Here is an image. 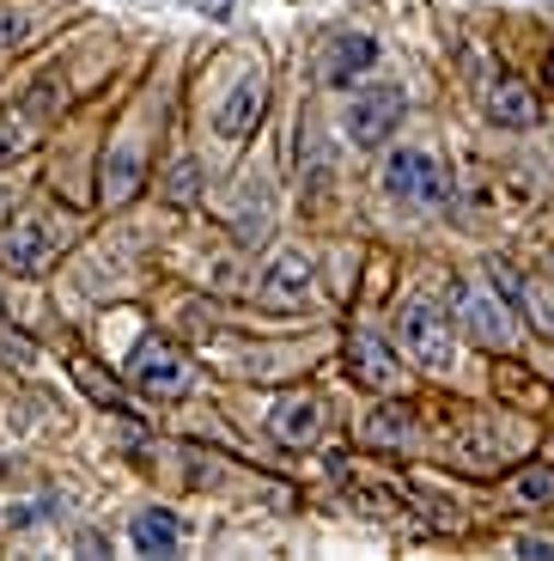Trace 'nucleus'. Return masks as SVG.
I'll return each mask as SVG.
<instances>
[{"mask_svg": "<svg viewBox=\"0 0 554 561\" xmlns=\"http://www.w3.org/2000/svg\"><path fill=\"white\" fill-rule=\"evenodd\" d=\"M445 458L458 463V470H475V477H494V470H506V463L518 458V446H506V439L494 434V421H470L451 446H445Z\"/></svg>", "mask_w": 554, "mask_h": 561, "instance_id": "obj_9", "label": "nucleus"}, {"mask_svg": "<svg viewBox=\"0 0 554 561\" xmlns=\"http://www.w3.org/2000/svg\"><path fill=\"white\" fill-rule=\"evenodd\" d=\"M366 68H378V43L366 31H335L323 43V80L330 85H354Z\"/></svg>", "mask_w": 554, "mask_h": 561, "instance_id": "obj_12", "label": "nucleus"}, {"mask_svg": "<svg viewBox=\"0 0 554 561\" xmlns=\"http://www.w3.org/2000/svg\"><path fill=\"white\" fill-rule=\"evenodd\" d=\"M402 348L415 354L427 373H445L451 366V354H458V330H451V311L439 306V299H408V311H402Z\"/></svg>", "mask_w": 554, "mask_h": 561, "instance_id": "obj_4", "label": "nucleus"}, {"mask_svg": "<svg viewBox=\"0 0 554 561\" xmlns=\"http://www.w3.org/2000/svg\"><path fill=\"white\" fill-rule=\"evenodd\" d=\"M128 373H135V385H140L147 397H165V403H171V397H189V391H195L189 354H183L171 336H159V330L135 342V354H128Z\"/></svg>", "mask_w": 554, "mask_h": 561, "instance_id": "obj_1", "label": "nucleus"}, {"mask_svg": "<svg viewBox=\"0 0 554 561\" xmlns=\"http://www.w3.org/2000/svg\"><path fill=\"white\" fill-rule=\"evenodd\" d=\"M201 7H208V13H232L238 0H201Z\"/></svg>", "mask_w": 554, "mask_h": 561, "instance_id": "obj_25", "label": "nucleus"}, {"mask_svg": "<svg viewBox=\"0 0 554 561\" xmlns=\"http://www.w3.org/2000/svg\"><path fill=\"white\" fill-rule=\"evenodd\" d=\"M518 556H536V561H549V556H554V543H549V537H518Z\"/></svg>", "mask_w": 554, "mask_h": 561, "instance_id": "obj_24", "label": "nucleus"}, {"mask_svg": "<svg viewBox=\"0 0 554 561\" xmlns=\"http://www.w3.org/2000/svg\"><path fill=\"white\" fill-rule=\"evenodd\" d=\"M140 178H147V165H140V147H135V140H116L111 159H104V190H97V196L116 208V202H128V196L140 190Z\"/></svg>", "mask_w": 554, "mask_h": 561, "instance_id": "obj_15", "label": "nucleus"}, {"mask_svg": "<svg viewBox=\"0 0 554 561\" xmlns=\"http://www.w3.org/2000/svg\"><path fill=\"white\" fill-rule=\"evenodd\" d=\"M61 256V226L49 220L43 208L19 214V220L0 226V268H13V275H37Z\"/></svg>", "mask_w": 554, "mask_h": 561, "instance_id": "obj_2", "label": "nucleus"}, {"mask_svg": "<svg viewBox=\"0 0 554 561\" xmlns=\"http://www.w3.org/2000/svg\"><path fill=\"white\" fill-rule=\"evenodd\" d=\"M487 116H494L499 128H536L542 123V104H536V92H530L524 80H494L487 85Z\"/></svg>", "mask_w": 554, "mask_h": 561, "instance_id": "obj_14", "label": "nucleus"}, {"mask_svg": "<svg viewBox=\"0 0 554 561\" xmlns=\"http://www.w3.org/2000/svg\"><path fill=\"white\" fill-rule=\"evenodd\" d=\"M549 85H554V49H549Z\"/></svg>", "mask_w": 554, "mask_h": 561, "instance_id": "obj_27", "label": "nucleus"}, {"mask_svg": "<svg viewBox=\"0 0 554 561\" xmlns=\"http://www.w3.org/2000/svg\"><path fill=\"white\" fill-rule=\"evenodd\" d=\"M268 434L280 439V446H318L323 434V403L311 391H287L275 409H268Z\"/></svg>", "mask_w": 554, "mask_h": 561, "instance_id": "obj_10", "label": "nucleus"}, {"mask_svg": "<svg viewBox=\"0 0 554 561\" xmlns=\"http://www.w3.org/2000/svg\"><path fill=\"white\" fill-rule=\"evenodd\" d=\"M402 111H408L402 85H366L360 99L347 104V140H354V147H384V140L396 135Z\"/></svg>", "mask_w": 554, "mask_h": 561, "instance_id": "obj_5", "label": "nucleus"}, {"mask_svg": "<svg viewBox=\"0 0 554 561\" xmlns=\"http://www.w3.org/2000/svg\"><path fill=\"white\" fill-rule=\"evenodd\" d=\"M549 287H554V275H549Z\"/></svg>", "mask_w": 554, "mask_h": 561, "instance_id": "obj_28", "label": "nucleus"}, {"mask_svg": "<svg viewBox=\"0 0 554 561\" xmlns=\"http://www.w3.org/2000/svg\"><path fill=\"white\" fill-rule=\"evenodd\" d=\"M311 280H318V263H311L299 244H280V251L263 263L256 294H263V306H305V299H311Z\"/></svg>", "mask_w": 554, "mask_h": 561, "instance_id": "obj_6", "label": "nucleus"}, {"mask_svg": "<svg viewBox=\"0 0 554 561\" xmlns=\"http://www.w3.org/2000/svg\"><path fill=\"white\" fill-rule=\"evenodd\" d=\"M263 111H268V80L263 73H244V80L220 99V111H213V135L220 140H250L256 123H263Z\"/></svg>", "mask_w": 554, "mask_h": 561, "instance_id": "obj_8", "label": "nucleus"}, {"mask_svg": "<svg viewBox=\"0 0 554 561\" xmlns=\"http://www.w3.org/2000/svg\"><path fill=\"white\" fill-rule=\"evenodd\" d=\"M49 25L37 0H0V56H19L25 43H37V31Z\"/></svg>", "mask_w": 554, "mask_h": 561, "instance_id": "obj_16", "label": "nucleus"}, {"mask_svg": "<svg viewBox=\"0 0 554 561\" xmlns=\"http://www.w3.org/2000/svg\"><path fill=\"white\" fill-rule=\"evenodd\" d=\"M415 434H420L415 403H378L372 415H366V427H360V439L372 451H384V458H402V451L415 446Z\"/></svg>", "mask_w": 554, "mask_h": 561, "instance_id": "obj_11", "label": "nucleus"}, {"mask_svg": "<svg viewBox=\"0 0 554 561\" xmlns=\"http://www.w3.org/2000/svg\"><path fill=\"white\" fill-rule=\"evenodd\" d=\"M487 275H494V287H499L506 299H512V306L524 299V275H518V268L506 263V256H494V263H487Z\"/></svg>", "mask_w": 554, "mask_h": 561, "instance_id": "obj_23", "label": "nucleus"}, {"mask_svg": "<svg viewBox=\"0 0 554 561\" xmlns=\"http://www.w3.org/2000/svg\"><path fill=\"white\" fill-rule=\"evenodd\" d=\"M195 196H201V165L183 153L177 165H171V178H165V202L171 208H195Z\"/></svg>", "mask_w": 554, "mask_h": 561, "instance_id": "obj_21", "label": "nucleus"}, {"mask_svg": "<svg viewBox=\"0 0 554 561\" xmlns=\"http://www.w3.org/2000/svg\"><path fill=\"white\" fill-rule=\"evenodd\" d=\"M512 501H518V506H549V501H554V470H549V463H530V470H518V477H512Z\"/></svg>", "mask_w": 554, "mask_h": 561, "instance_id": "obj_20", "label": "nucleus"}, {"mask_svg": "<svg viewBox=\"0 0 554 561\" xmlns=\"http://www.w3.org/2000/svg\"><path fill=\"white\" fill-rule=\"evenodd\" d=\"M128 537H135L140 556H171L183 531H177V513H165V506H147V513L135 519V531H128Z\"/></svg>", "mask_w": 554, "mask_h": 561, "instance_id": "obj_18", "label": "nucleus"}, {"mask_svg": "<svg viewBox=\"0 0 554 561\" xmlns=\"http://www.w3.org/2000/svg\"><path fill=\"white\" fill-rule=\"evenodd\" d=\"M73 379H80V391L92 397L97 409H128V391H123V385H116L97 360H73Z\"/></svg>", "mask_w": 554, "mask_h": 561, "instance_id": "obj_19", "label": "nucleus"}, {"mask_svg": "<svg viewBox=\"0 0 554 561\" xmlns=\"http://www.w3.org/2000/svg\"><path fill=\"white\" fill-rule=\"evenodd\" d=\"M347 373L360 385H372V391H390V385H396V354H390L384 336L354 330V336H347Z\"/></svg>", "mask_w": 554, "mask_h": 561, "instance_id": "obj_13", "label": "nucleus"}, {"mask_svg": "<svg viewBox=\"0 0 554 561\" xmlns=\"http://www.w3.org/2000/svg\"><path fill=\"white\" fill-rule=\"evenodd\" d=\"M458 323L482 342V348H512V336H518L506 299H494L487 287H458Z\"/></svg>", "mask_w": 554, "mask_h": 561, "instance_id": "obj_7", "label": "nucleus"}, {"mask_svg": "<svg viewBox=\"0 0 554 561\" xmlns=\"http://www.w3.org/2000/svg\"><path fill=\"white\" fill-rule=\"evenodd\" d=\"M384 190L396 202H408V208H445V202H451V178H445V165L427 153V147H402V153H390Z\"/></svg>", "mask_w": 554, "mask_h": 561, "instance_id": "obj_3", "label": "nucleus"}, {"mask_svg": "<svg viewBox=\"0 0 554 561\" xmlns=\"http://www.w3.org/2000/svg\"><path fill=\"white\" fill-rule=\"evenodd\" d=\"M7 208H13V196H7V190H0V226H7Z\"/></svg>", "mask_w": 554, "mask_h": 561, "instance_id": "obj_26", "label": "nucleus"}, {"mask_svg": "<svg viewBox=\"0 0 554 561\" xmlns=\"http://www.w3.org/2000/svg\"><path fill=\"white\" fill-rule=\"evenodd\" d=\"M37 135H43V116L31 111V104H7V111H0V165L25 159L31 147H37Z\"/></svg>", "mask_w": 554, "mask_h": 561, "instance_id": "obj_17", "label": "nucleus"}, {"mask_svg": "<svg viewBox=\"0 0 554 561\" xmlns=\"http://www.w3.org/2000/svg\"><path fill=\"white\" fill-rule=\"evenodd\" d=\"M0 354H7L13 373H31V366H37V348H31L25 336H13V330H0Z\"/></svg>", "mask_w": 554, "mask_h": 561, "instance_id": "obj_22", "label": "nucleus"}]
</instances>
